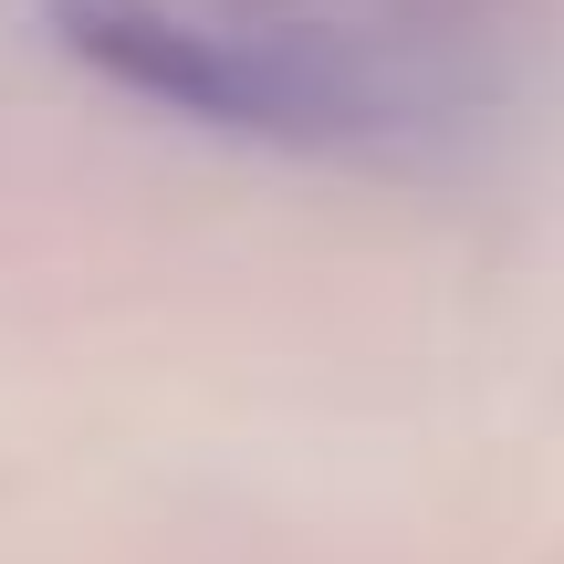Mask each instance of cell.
<instances>
[{
	"instance_id": "6da1fadb",
	"label": "cell",
	"mask_w": 564,
	"mask_h": 564,
	"mask_svg": "<svg viewBox=\"0 0 564 564\" xmlns=\"http://www.w3.org/2000/svg\"><path fill=\"white\" fill-rule=\"evenodd\" d=\"M42 21L116 95H147L188 126H220V137L345 147L377 126V84L335 42H272V32L188 11V0H42Z\"/></svg>"
}]
</instances>
